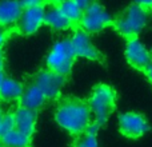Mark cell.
<instances>
[{
  "label": "cell",
  "instance_id": "cell-1",
  "mask_svg": "<svg viewBox=\"0 0 152 147\" xmlns=\"http://www.w3.org/2000/svg\"><path fill=\"white\" fill-rule=\"evenodd\" d=\"M55 121L61 129L76 138L89 129L94 122V116L87 100L74 95H64L58 98Z\"/></svg>",
  "mask_w": 152,
  "mask_h": 147
},
{
  "label": "cell",
  "instance_id": "cell-2",
  "mask_svg": "<svg viewBox=\"0 0 152 147\" xmlns=\"http://www.w3.org/2000/svg\"><path fill=\"white\" fill-rule=\"evenodd\" d=\"M148 13H150L148 10L136 3H132L123 11H120L116 16H113L112 27L126 40L139 37V34L147 26Z\"/></svg>",
  "mask_w": 152,
  "mask_h": 147
},
{
  "label": "cell",
  "instance_id": "cell-3",
  "mask_svg": "<svg viewBox=\"0 0 152 147\" xmlns=\"http://www.w3.org/2000/svg\"><path fill=\"white\" fill-rule=\"evenodd\" d=\"M87 102L92 111L94 123L102 127L116 108V91L110 84L99 83L94 87Z\"/></svg>",
  "mask_w": 152,
  "mask_h": 147
},
{
  "label": "cell",
  "instance_id": "cell-4",
  "mask_svg": "<svg viewBox=\"0 0 152 147\" xmlns=\"http://www.w3.org/2000/svg\"><path fill=\"white\" fill-rule=\"evenodd\" d=\"M76 52L71 39H63L56 42L45 58V67L51 71L68 76L71 75L72 67L76 60Z\"/></svg>",
  "mask_w": 152,
  "mask_h": 147
},
{
  "label": "cell",
  "instance_id": "cell-5",
  "mask_svg": "<svg viewBox=\"0 0 152 147\" xmlns=\"http://www.w3.org/2000/svg\"><path fill=\"white\" fill-rule=\"evenodd\" d=\"M68 82V76L56 74L47 67L43 70H39L31 76H28V83L34 84L35 87L40 90L47 96V99H58L61 94L63 87Z\"/></svg>",
  "mask_w": 152,
  "mask_h": 147
},
{
  "label": "cell",
  "instance_id": "cell-6",
  "mask_svg": "<svg viewBox=\"0 0 152 147\" xmlns=\"http://www.w3.org/2000/svg\"><path fill=\"white\" fill-rule=\"evenodd\" d=\"M112 21L113 18L105 11V8L95 1L84 8L80 20V28L84 29L87 34L95 35L108 27H112Z\"/></svg>",
  "mask_w": 152,
  "mask_h": 147
},
{
  "label": "cell",
  "instance_id": "cell-7",
  "mask_svg": "<svg viewBox=\"0 0 152 147\" xmlns=\"http://www.w3.org/2000/svg\"><path fill=\"white\" fill-rule=\"evenodd\" d=\"M44 16H45V5L43 4L26 5L18 24L15 27V32L18 35H23V36L34 35L44 24Z\"/></svg>",
  "mask_w": 152,
  "mask_h": 147
},
{
  "label": "cell",
  "instance_id": "cell-8",
  "mask_svg": "<svg viewBox=\"0 0 152 147\" xmlns=\"http://www.w3.org/2000/svg\"><path fill=\"white\" fill-rule=\"evenodd\" d=\"M71 42H72V46H74V50L77 58H84L92 62L105 64V55L92 43L91 35L87 34L84 29L79 28L76 31H74Z\"/></svg>",
  "mask_w": 152,
  "mask_h": 147
},
{
  "label": "cell",
  "instance_id": "cell-9",
  "mask_svg": "<svg viewBox=\"0 0 152 147\" xmlns=\"http://www.w3.org/2000/svg\"><path fill=\"white\" fill-rule=\"evenodd\" d=\"M150 130L147 119L144 115L135 111H128L119 115V131L129 139L142 138Z\"/></svg>",
  "mask_w": 152,
  "mask_h": 147
},
{
  "label": "cell",
  "instance_id": "cell-10",
  "mask_svg": "<svg viewBox=\"0 0 152 147\" xmlns=\"http://www.w3.org/2000/svg\"><path fill=\"white\" fill-rule=\"evenodd\" d=\"M126 59L131 67L140 72H144L152 60L151 52L143 46L139 37H132L126 40V51H124Z\"/></svg>",
  "mask_w": 152,
  "mask_h": 147
},
{
  "label": "cell",
  "instance_id": "cell-11",
  "mask_svg": "<svg viewBox=\"0 0 152 147\" xmlns=\"http://www.w3.org/2000/svg\"><path fill=\"white\" fill-rule=\"evenodd\" d=\"M24 7L23 0H0V27L15 31Z\"/></svg>",
  "mask_w": 152,
  "mask_h": 147
},
{
  "label": "cell",
  "instance_id": "cell-12",
  "mask_svg": "<svg viewBox=\"0 0 152 147\" xmlns=\"http://www.w3.org/2000/svg\"><path fill=\"white\" fill-rule=\"evenodd\" d=\"M15 116V129L19 131L24 132L27 135H34L36 130V119H37V111L28 110L26 107L19 106L13 111Z\"/></svg>",
  "mask_w": 152,
  "mask_h": 147
},
{
  "label": "cell",
  "instance_id": "cell-13",
  "mask_svg": "<svg viewBox=\"0 0 152 147\" xmlns=\"http://www.w3.org/2000/svg\"><path fill=\"white\" fill-rule=\"evenodd\" d=\"M44 26L50 27L52 31H76L72 21L59 10L58 7L51 4L48 10H45L44 16Z\"/></svg>",
  "mask_w": 152,
  "mask_h": 147
},
{
  "label": "cell",
  "instance_id": "cell-14",
  "mask_svg": "<svg viewBox=\"0 0 152 147\" xmlns=\"http://www.w3.org/2000/svg\"><path fill=\"white\" fill-rule=\"evenodd\" d=\"M47 100V96L37 87H35L34 84L27 82V84L24 86V92L21 95L20 100H19V106L26 107L28 110L39 111L40 108L45 106Z\"/></svg>",
  "mask_w": 152,
  "mask_h": 147
},
{
  "label": "cell",
  "instance_id": "cell-15",
  "mask_svg": "<svg viewBox=\"0 0 152 147\" xmlns=\"http://www.w3.org/2000/svg\"><path fill=\"white\" fill-rule=\"evenodd\" d=\"M24 92V84L11 76H5L0 87V100L5 103H16Z\"/></svg>",
  "mask_w": 152,
  "mask_h": 147
},
{
  "label": "cell",
  "instance_id": "cell-16",
  "mask_svg": "<svg viewBox=\"0 0 152 147\" xmlns=\"http://www.w3.org/2000/svg\"><path fill=\"white\" fill-rule=\"evenodd\" d=\"M52 5L58 7L69 20L72 21V24L75 26L76 29L80 28V20L83 16V8L75 1V0H59V1L53 3Z\"/></svg>",
  "mask_w": 152,
  "mask_h": 147
},
{
  "label": "cell",
  "instance_id": "cell-17",
  "mask_svg": "<svg viewBox=\"0 0 152 147\" xmlns=\"http://www.w3.org/2000/svg\"><path fill=\"white\" fill-rule=\"evenodd\" d=\"M0 145L5 147H32V137L12 129L1 137Z\"/></svg>",
  "mask_w": 152,
  "mask_h": 147
},
{
  "label": "cell",
  "instance_id": "cell-18",
  "mask_svg": "<svg viewBox=\"0 0 152 147\" xmlns=\"http://www.w3.org/2000/svg\"><path fill=\"white\" fill-rule=\"evenodd\" d=\"M99 129L100 127L92 122V124L89 126V129L87 130L84 134L76 137L72 147H97L96 134H97V130Z\"/></svg>",
  "mask_w": 152,
  "mask_h": 147
},
{
  "label": "cell",
  "instance_id": "cell-19",
  "mask_svg": "<svg viewBox=\"0 0 152 147\" xmlns=\"http://www.w3.org/2000/svg\"><path fill=\"white\" fill-rule=\"evenodd\" d=\"M12 129H15V116H13V112H4V116H3V121H1V137L7 134L8 131H11Z\"/></svg>",
  "mask_w": 152,
  "mask_h": 147
},
{
  "label": "cell",
  "instance_id": "cell-20",
  "mask_svg": "<svg viewBox=\"0 0 152 147\" xmlns=\"http://www.w3.org/2000/svg\"><path fill=\"white\" fill-rule=\"evenodd\" d=\"M12 35H15V31L0 27V50H1L3 46H4L5 43L11 39V36H12Z\"/></svg>",
  "mask_w": 152,
  "mask_h": 147
},
{
  "label": "cell",
  "instance_id": "cell-21",
  "mask_svg": "<svg viewBox=\"0 0 152 147\" xmlns=\"http://www.w3.org/2000/svg\"><path fill=\"white\" fill-rule=\"evenodd\" d=\"M134 3H136V4L142 5L143 8H145V10H148L151 12V8H152V0H134Z\"/></svg>",
  "mask_w": 152,
  "mask_h": 147
},
{
  "label": "cell",
  "instance_id": "cell-22",
  "mask_svg": "<svg viewBox=\"0 0 152 147\" xmlns=\"http://www.w3.org/2000/svg\"><path fill=\"white\" fill-rule=\"evenodd\" d=\"M24 5H35V4H43L47 5L50 4V0H23Z\"/></svg>",
  "mask_w": 152,
  "mask_h": 147
},
{
  "label": "cell",
  "instance_id": "cell-23",
  "mask_svg": "<svg viewBox=\"0 0 152 147\" xmlns=\"http://www.w3.org/2000/svg\"><path fill=\"white\" fill-rule=\"evenodd\" d=\"M75 1L77 3V4L84 10V8H87L89 4H92V3H95V1H97V0H75Z\"/></svg>",
  "mask_w": 152,
  "mask_h": 147
},
{
  "label": "cell",
  "instance_id": "cell-24",
  "mask_svg": "<svg viewBox=\"0 0 152 147\" xmlns=\"http://www.w3.org/2000/svg\"><path fill=\"white\" fill-rule=\"evenodd\" d=\"M145 76H147V79L152 83V60L150 62V64H148V67L145 68V71L143 72Z\"/></svg>",
  "mask_w": 152,
  "mask_h": 147
},
{
  "label": "cell",
  "instance_id": "cell-25",
  "mask_svg": "<svg viewBox=\"0 0 152 147\" xmlns=\"http://www.w3.org/2000/svg\"><path fill=\"white\" fill-rule=\"evenodd\" d=\"M0 70H4V54L0 50Z\"/></svg>",
  "mask_w": 152,
  "mask_h": 147
},
{
  "label": "cell",
  "instance_id": "cell-26",
  "mask_svg": "<svg viewBox=\"0 0 152 147\" xmlns=\"http://www.w3.org/2000/svg\"><path fill=\"white\" fill-rule=\"evenodd\" d=\"M5 74H4V70H0V87H1V84H3V82H4V79H5Z\"/></svg>",
  "mask_w": 152,
  "mask_h": 147
},
{
  "label": "cell",
  "instance_id": "cell-27",
  "mask_svg": "<svg viewBox=\"0 0 152 147\" xmlns=\"http://www.w3.org/2000/svg\"><path fill=\"white\" fill-rule=\"evenodd\" d=\"M3 116H4V112H3L1 107H0V138H1V121H3Z\"/></svg>",
  "mask_w": 152,
  "mask_h": 147
},
{
  "label": "cell",
  "instance_id": "cell-28",
  "mask_svg": "<svg viewBox=\"0 0 152 147\" xmlns=\"http://www.w3.org/2000/svg\"><path fill=\"white\" fill-rule=\"evenodd\" d=\"M56 1H59V0H50V5L53 4V3H56Z\"/></svg>",
  "mask_w": 152,
  "mask_h": 147
},
{
  "label": "cell",
  "instance_id": "cell-29",
  "mask_svg": "<svg viewBox=\"0 0 152 147\" xmlns=\"http://www.w3.org/2000/svg\"><path fill=\"white\" fill-rule=\"evenodd\" d=\"M150 52H151V56H152V50H151V51H150Z\"/></svg>",
  "mask_w": 152,
  "mask_h": 147
},
{
  "label": "cell",
  "instance_id": "cell-30",
  "mask_svg": "<svg viewBox=\"0 0 152 147\" xmlns=\"http://www.w3.org/2000/svg\"><path fill=\"white\" fill-rule=\"evenodd\" d=\"M0 147H5V146H1V145H0Z\"/></svg>",
  "mask_w": 152,
  "mask_h": 147
},
{
  "label": "cell",
  "instance_id": "cell-31",
  "mask_svg": "<svg viewBox=\"0 0 152 147\" xmlns=\"http://www.w3.org/2000/svg\"><path fill=\"white\" fill-rule=\"evenodd\" d=\"M151 12H152V8H151Z\"/></svg>",
  "mask_w": 152,
  "mask_h": 147
}]
</instances>
